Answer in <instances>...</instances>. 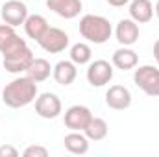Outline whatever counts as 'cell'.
<instances>
[{"instance_id": "cell-8", "label": "cell", "mask_w": 159, "mask_h": 157, "mask_svg": "<svg viewBox=\"0 0 159 157\" xmlns=\"http://www.w3.org/2000/svg\"><path fill=\"white\" fill-rule=\"evenodd\" d=\"M113 79V65L106 59H96L87 69V81L93 87H104Z\"/></svg>"}, {"instance_id": "cell-15", "label": "cell", "mask_w": 159, "mask_h": 157, "mask_svg": "<svg viewBox=\"0 0 159 157\" xmlns=\"http://www.w3.org/2000/svg\"><path fill=\"white\" fill-rule=\"evenodd\" d=\"M137 63H139V56L129 46H122V48L113 52V65L117 69H120V70H124V72L135 69Z\"/></svg>"}, {"instance_id": "cell-4", "label": "cell", "mask_w": 159, "mask_h": 157, "mask_svg": "<svg viewBox=\"0 0 159 157\" xmlns=\"http://www.w3.org/2000/svg\"><path fill=\"white\" fill-rule=\"evenodd\" d=\"M135 85L148 96H159V69L152 65H143L135 69L133 74Z\"/></svg>"}, {"instance_id": "cell-9", "label": "cell", "mask_w": 159, "mask_h": 157, "mask_svg": "<svg viewBox=\"0 0 159 157\" xmlns=\"http://www.w3.org/2000/svg\"><path fill=\"white\" fill-rule=\"evenodd\" d=\"M91 118L93 113L87 105H72L65 111V126L70 131H83Z\"/></svg>"}, {"instance_id": "cell-21", "label": "cell", "mask_w": 159, "mask_h": 157, "mask_svg": "<svg viewBox=\"0 0 159 157\" xmlns=\"http://www.w3.org/2000/svg\"><path fill=\"white\" fill-rule=\"evenodd\" d=\"M15 35H17V32H15L13 26H9V24H6V22L0 24V52L6 48V44L13 39Z\"/></svg>"}, {"instance_id": "cell-12", "label": "cell", "mask_w": 159, "mask_h": 157, "mask_svg": "<svg viewBox=\"0 0 159 157\" xmlns=\"http://www.w3.org/2000/svg\"><path fill=\"white\" fill-rule=\"evenodd\" d=\"M115 35L122 46H131L139 41V24L133 19H122L117 24Z\"/></svg>"}, {"instance_id": "cell-24", "label": "cell", "mask_w": 159, "mask_h": 157, "mask_svg": "<svg viewBox=\"0 0 159 157\" xmlns=\"http://www.w3.org/2000/svg\"><path fill=\"white\" fill-rule=\"evenodd\" d=\"M109 6H113V7H122V6H126L129 0H106Z\"/></svg>"}, {"instance_id": "cell-20", "label": "cell", "mask_w": 159, "mask_h": 157, "mask_svg": "<svg viewBox=\"0 0 159 157\" xmlns=\"http://www.w3.org/2000/svg\"><path fill=\"white\" fill-rule=\"evenodd\" d=\"M93 57V50L87 43H76L70 48V61L76 65H87Z\"/></svg>"}, {"instance_id": "cell-7", "label": "cell", "mask_w": 159, "mask_h": 157, "mask_svg": "<svg viewBox=\"0 0 159 157\" xmlns=\"http://www.w3.org/2000/svg\"><path fill=\"white\" fill-rule=\"evenodd\" d=\"M63 111V105H61V100L57 94L54 92H43L35 98V113L41 118H46V120H52V118H57Z\"/></svg>"}, {"instance_id": "cell-3", "label": "cell", "mask_w": 159, "mask_h": 157, "mask_svg": "<svg viewBox=\"0 0 159 157\" xmlns=\"http://www.w3.org/2000/svg\"><path fill=\"white\" fill-rule=\"evenodd\" d=\"M80 34L83 39H87L93 44H104L111 39L113 28L106 17L89 13L80 19Z\"/></svg>"}, {"instance_id": "cell-19", "label": "cell", "mask_w": 159, "mask_h": 157, "mask_svg": "<svg viewBox=\"0 0 159 157\" xmlns=\"http://www.w3.org/2000/svg\"><path fill=\"white\" fill-rule=\"evenodd\" d=\"M50 74H52V67H50V63H48L46 59H43V57H34L32 65L26 69V76L30 79H34L35 83H41V81L48 79Z\"/></svg>"}, {"instance_id": "cell-23", "label": "cell", "mask_w": 159, "mask_h": 157, "mask_svg": "<svg viewBox=\"0 0 159 157\" xmlns=\"http://www.w3.org/2000/svg\"><path fill=\"white\" fill-rule=\"evenodd\" d=\"M19 155V150L11 144H4L0 146V157H17Z\"/></svg>"}, {"instance_id": "cell-11", "label": "cell", "mask_w": 159, "mask_h": 157, "mask_svg": "<svg viewBox=\"0 0 159 157\" xmlns=\"http://www.w3.org/2000/svg\"><path fill=\"white\" fill-rule=\"evenodd\" d=\"M46 7L61 19H76L81 11V0H46Z\"/></svg>"}, {"instance_id": "cell-14", "label": "cell", "mask_w": 159, "mask_h": 157, "mask_svg": "<svg viewBox=\"0 0 159 157\" xmlns=\"http://www.w3.org/2000/svg\"><path fill=\"white\" fill-rule=\"evenodd\" d=\"M154 17V6L150 0H131L129 2V19L137 24H146Z\"/></svg>"}, {"instance_id": "cell-2", "label": "cell", "mask_w": 159, "mask_h": 157, "mask_svg": "<svg viewBox=\"0 0 159 157\" xmlns=\"http://www.w3.org/2000/svg\"><path fill=\"white\" fill-rule=\"evenodd\" d=\"M37 98V83L28 76H20L9 81L2 89V102L11 109H20L35 102Z\"/></svg>"}, {"instance_id": "cell-6", "label": "cell", "mask_w": 159, "mask_h": 157, "mask_svg": "<svg viewBox=\"0 0 159 157\" xmlns=\"http://www.w3.org/2000/svg\"><path fill=\"white\" fill-rule=\"evenodd\" d=\"M0 15L6 24L17 28L20 24H24V20L28 19V6L22 0H7L2 4Z\"/></svg>"}, {"instance_id": "cell-22", "label": "cell", "mask_w": 159, "mask_h": 157, "mask_svg": "<svg viewBox=\"0 0 159 157\" xmlns=\"http://www.w3.org/2000/svg\"><path fill=\"white\" fill-rule=\"evenodd\" d=\"M24 157H48V150L44 146H28L24 150Z\"/></svg>"}, {"instance_id": "cell-26", "label": "cell", "mask_w": 159, "mask_h": 157, "mask_svg": "<svg viewBox=\"0 0 159 157\" xmlns=\"http://www.w3.org/2000/svg\"><path fill=\"white\" fill-rule=\"evenodd\" d=\"M154 11H156V15H157V19H159V2L156 4V9H154Z\"/></svg>"}, {"instance_id": "cell-10", "label": "cell", "mask_w": 159, "mask_h": 157, "mask_svg": "<svg viewBox=\"0 0 159 157\" xmlns=\"http://www.w3.org/2000/svg\"><path fill=\"white\" fill-rule=\"evenodd\" d=\"M106 104L109 109L124 111L131 105V92L124 85H111L106 92Z\"/></svg>"}, {"instance_id": "cell-25", "label": "cell", "mask_w": 159, "mask_h": 157, "mask_svg": "<svg viewBox=\"0 0 159 157\" xmlns=\"http://www.w3.org/2000/svg\"><path fill=\"white\" fill-rule=\"evenodd\" d=\"M154 57H156V61H157V65H159V39L154 44Z\"/></svg>"}, {"instance_id": "cell-17", "label": "cell", "mask_w": 159, "mask_h": 157, "mask_svg": "<svg viewBox=\"0 0 159 157\" xmlns=\"http://www.w3.org/2000/svg\"><path fill=\"white\" fill-rule=\"evenodd\" d=\"M107 131H109L107 122H106L104 118H100V117H93L91 120H89V124L85 126V129H83L85 137H87L89 141H93V142L104 141V139L107 137Z\"/></svg>"}, {"instance_id": "cell-16", "label": "cell", "mask_w": 159, "mask_h": 157, "mask_svg": "<svg viewBox=\"0 0 159 157\" xmlns=\"http://www.w3.org/2000/svg\"><path fill=\"white\" fill-rule=\"evenodd\" d=\"M63 144H65L67 152H70L74 155H83L89 152V139L85 137L83 131H70L69 135H65Z\"/></svg>"}, {"instance_id": "cell-5", "label": "cell", "mask_w": 159, "mask_h": 157, "mask_svg": "<svg viewBox=\"0 0 159 157\" xmlns=\"http://www.w3.org/2000/svg\"><path fill=\"white\" fill-rule=\"evenodd\" d=\"M39 46L48 52V54H59V52H65L67 46H69V35L59 30V28H54V26H48L46 32L41 35V39L37 41Z\"/></svg>"}, {"instance_id": "cell-1", "label": "cell", "mask_w": 159, "mask_h": 157, "mask_svg": "<svg viewBox=\"0 0 159 157\" xmlns=\"http://www.w3.org/2000/svg\"><path fill=\"white\" fill-rule=\"evenodd\" d=\"M0 54H2V65H4L6 72H9V74L26 72V69L34 61V54H32L28 43L20 35H15Z\"/></svg>"}, {"instance_id": "cell-18", "label": "cell", "mask_w": 159, "mask_h": 157, "mask_svg": "<svg viewBox=\"0 0 159 157\" xmlns=\"http://www.w3.org/2000/svg\"><path fill=\"white\" fill-rule=\"evenodd\" d=\"M46 28H48L46 19L43 15H37V13L28 15V19L24 20V32H26V35L30 39H34V41H39L41 35L46 32Z\"/></svg>"}, {"instance_id": "cell-13", "label": "cell", "mask_w": 159, "mask_h": 157, "mask_svg": "<svg viewBox=\"0 0 159 157\" xmlns=\"http://www.w3.org/2000/svg\"><path fill=\"white\" fill-rule=\"evenodd\" d=\"M52 76H54V79H56L57 85L69 87L70 83H74V79L78 76L76 63H72V61H59V63L52 69Z\"/></svg>"}]
</instances>
